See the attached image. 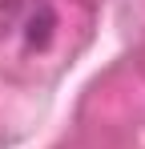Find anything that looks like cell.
Listing matches in <instances>:
<instances>
[{"label":"cell","instance_id":"obj_1","mask_svg":"<svg viewBox=\"0 0 145 149\" xmlns=\"http://www.w3.org/2000/svg\"><path fill=\"white\" fill-rule=\"evenodd\" d=\"M56 12L52 0H0V40L20 52H40L52 40Z\"/></svg>","mask_w":145,"mask_h":149}]
</instances>
